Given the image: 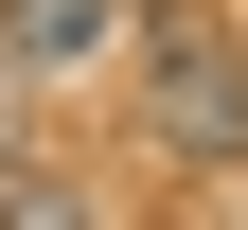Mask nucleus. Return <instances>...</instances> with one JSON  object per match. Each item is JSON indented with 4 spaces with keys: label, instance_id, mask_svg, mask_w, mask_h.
Segmentation results:
<instances>
[{
    "label": "nucleus",
    "instance_id": "f257e3e1",
    "mask_svg": "<svg viewBox=\"0 0 248 230\" xmlns=\"http://www.w3.org/2000/svg\"><path fill=\"white\" fill-rule=\"evenodd\" d=\"M142 142H160L177 177H231L248 159V36L160 18V53H142Z\"/></svg>",
    "mask_w": 248,
    "mask_h": 230
},
{
    "label": "nucleus",
    "instance_id": "f03ea898",
    "mask_svg": "<svg viewBox=\"0 0 248 230\" xmlns=\"http://www.w3.org/2000/svg\"><path fill=\"white\" fill-rule=\"evenodd\" d=\"M124 36H142V0H0V71L18 89H89Z\"/></svg>",
    "mask_w": 248,
    "mask_h": 230
},
{
    "label": "nucleus",
    "instance_id": "7ed1b4c3",
    "mask_svg": "<svg viewBox=\"0 0 248 230\" xmlns=\"http://www.w3.org/2000/svg\"><path fill=\"white\" fill-rule=\"evenodd\" d=\"M0 230H89V195H71V177H18V159H0Z\"/></svg>",
    "mask_w": 248,
    "mask_h": 230
},
{
    "label": "nucleus",
    "instance_id": "20e7f679",
    "mask_svg": "<svg viewBox=\"0 0 248 230\" xmlns=\"http://www.w3.org/2000/svg\"><path fill=\"white\" fill-rule=\"evenodd\" d=\"M18 124H36V89H18V71H0V159H18Z\"/></svg>",
    "mask_w": 248,
    "mask_h": 230
}]
</instances>
